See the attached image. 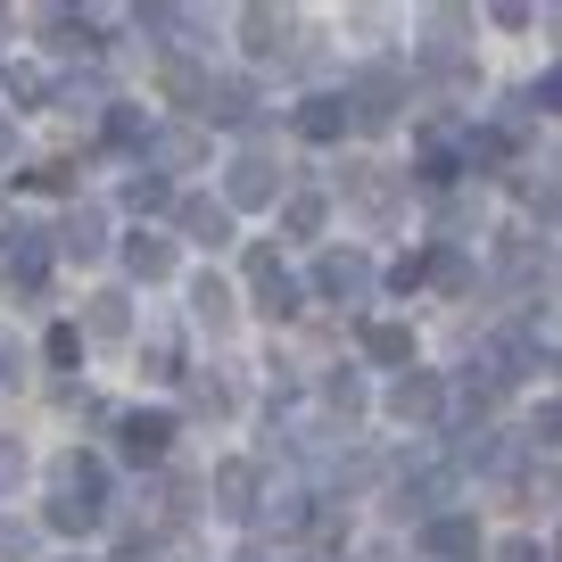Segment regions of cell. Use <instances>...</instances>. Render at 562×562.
I'll list each match as a JSON object with an SVG mask.
<instances>
[{
    "mask_svg": "<svg viewBox=\"0 0 562 562\" xmlns=\"http://www.w3.org/2000/svg\"><path fill=\"white\" fill-rule=\"evenodd\" d=\"M397 108H405V67H397V58H381V67L356 75V91H348L356 124H397Z\"/></svg>",
    "mask_w": 562,
    "mask_h": 562,
    "instance_id": "cell-1",
    "label": "cell"
},
{
    "mask_svg": "<svg viewBox=\"0 0 562 562\" xmlns=\"http://www.w3.org/2000/svg\"><path fill=\"white\" fill-rule=\"evenodd\" d=\"M248 290H257V315H273V323H290V315H299V299H306L299 281L281 273L273 248H248Z\"/></svg>",
    "mask_w": 562,
    "mask_h": 562,
    "instance_id": "cell-2",
    "label": "cell"
},
{
    "mask_svg": "<svg viewBox=\"0 0 562 562\" xmlns=\"http://www.w3.org/2000/svg\"><path fill=\"white\" fill-rule=\"evenodd\" d=\"M315 299H331V306H364V299H372V265L356 257V248H331V257L315 265Z\"/></svg>",
    "mask_w": 562,
    "mask_h": 562,
    "instance_id": "cell-3",
    "label": "cell"
},
{
    "mask_svg": "<svg viewBox=\"0 0 562 562\" xmlns=\"http://www.w3.org/2000/svg\"><path fill=\"white\" fill-rule=\"evenodd\" d=\"M389 414H397L405 430H430V422L447 414V381L439 372H405V381L389 389Z\"/></svg>",
    "mask_w": 562,
    "mask_h": 562,
    "instance_id": "cell-4",
    "label": "cell"
},
{
    "mask_svg": "<svg viewBox=\"0 0 562 562\" xmlns=\"http://www.w3.org/2000/svg\"><path fill=\"white\" fill-rule=\"evenodd\" d=\"M257 488H265L257 463H240V456L215 463V480H207V496H215V513H224V521H248V513H257Z\"/></svg>",
    "mask_w": 562,
    "mask_h": 562,
    "instance_id": "cell-5",
    "label": "cell"
},
{
    "mask_svg": "<svg viewBox=\"0 0 562 562\" xmlns=\"http://www.w3.org/2000/svg\"><path fill=\"white\" fill-rule=\"evenodd\" d=\"M265 199H281V166L265 158V149H248V158L232 166V182H224V207H265Z\"/></svg>",
    "mask_w": 562,
    "mask_h": 562,
    "instance_id": "cell-6",
    "label": "cell"
},
{
    "mask_svg": "<svg viewBox=\"0 0 562 562\" xmlns=\"http://www.w3.org/2000/svg\"><path fill=\"white\" fill-rule=\"evenodd\" d=\"M116 439H124V456H133V463H158L166 447H175V414H124Z\"/></svg>",
    "mask_w": 562,
    "mask_h": 562,
    "instance_id": "cell-7",
    "label": "cell"
},
{
    "mask_svg": "<svg viewBox=\"0 0 562 562\" xmlns=\"http://www.w3.org/2000/svg\"><path fill=\"white\" fill-rule=\"evenodd\" d=\"M58 257H75V265L108 257V215H100V207H75L67 224H58Z\"/></svg>",
    "mask_w": 562,
    "mask_h": 562,
    "instance_id": "cell-8",
    "label": "cell"
},
{
    "mask_svg": "<svg viewBox=\"0 0 562 562\" xmlns=\"http://www.w3.org/2000/svg\"><path fill=\"white\" fill-rule=\"evenodd\" d=\"M124 273L133 281H166L175 273V240H166V232H133V240H124Z\"/></svg>",
    "mask_w": 562,
    "mask_h": 562,
    "instance_id": "cell-9",
    "label": "cell"
},
{
    "mask_svg": "<svg viewBox=\"0 0 562 562\" xmlns=\"http://www.w3.org/2000/svg\"><path fill=\"white\" fill-rule=\"evenodd\" d=\"M348 199L372 215V224H389V215H397V182H389L381 166H348Z\"/></svg>",
    "mask_w": 562,
    "mask_h": 562,
    "instance_id": "cell-10",
    "label": "cell"
},
{
    "mask_svg": "<svg viewBox=\"0 0 562 562\" xmlns=\"http://www.w3.org/2000/svg\"><path fill=\"white\" fill-rule=\"evenodd\" d=\"M175 215H182V232H191L199 248H224L232 240V207H224V199H182Z\"/></svg>",
    "mask_w": 562,
    "mask_h": 562,
    "instance_id": "cell-11",
    "label": "cell"
},
{
    "mask_svg": "<svg viewBox=\"0 0 562 562\" xmlns=\"http://www.w3.org/2000/svg\"><path fill=\"white\" fill-rule=\"evenodd\" d=\"M124 331H133V299H124V290L83 299V339H124Z\"/></svg>",
    "mask_w": 562,
    "mask_h": 562,
    "instance_id": "cell-12",
    "label": "cell"
},
{
    "mask_svg": "<svg viewBox=\"0 0 562 562\" xmlns=\"http://www.w3.org/2000/svg\"><path fill=\"white\" fill-rule=\"evenodd\" d=\"M240 42L257 58H281L290 50V18H281V9H240Z\"/></svg>",
    "mask_w": 562,
    "mask_h": 562,
    "instance_id": "cell-13",
    "label": "cell"
},
{
    "mask_svg": "<svg viewBox=\"0 0 562 562\" xmlns=\"http://www.w3.org/2000/svg\"><path fill=\"white\" fill-rule=\"evenodd\" d=\"M248 108H257V91H248L240 75H215V83H207V108H199V116H207V124H248Z\"/></svg>",
    "mask_w": 562,
    "mask_h": 562,
    "instance_id": "cell-14",
    "label": "cell"
},
{
    "mask_svg": "<svg viewBox=\"0 0 562 562\" xmlns=\"http://www.w3.org/2000/svg\"><path fill=\"white\" fill-rule=\"evenodd\" d=\"M323 224H331V199L323 191H290L281 199V232H290V240H315Z\"/></svg>",
    "mask_w": 562,
    "mask_h": 562,
    "instance_id": "cell-15",
    "label": "cell"
},
{
    "mask_svg": "<svg viewBox=\"0 0 562 562\" xmlns=\"http://www.w3.org/2000/svg\"><path fill=\"white\" fill-rule=\"evenodd\" d=\"M299 133H306V140H339V133H348V91L306 100V108H299Z\"/></svg>",
    "mask_w": 562,
    "mask_h": 562,
    "instance_id": "cell-16",
    "label": "cell"
},
{
    "mask_svg": "<svg viewBox=\"0 0 562 562\" xmlns=\"http://www.w3.org/2000/svg\"><path fill=\"white\" fill-rule=\"evenodd\" d=\"M422 546H430V554H439V562H463V554H472V546H480V529L463 521V513H439V521L422 529Z\"/></svg>",
    "mask_w": 562,
    "mask_h": 562,
    "instance_id": "cell-17",
    "label": "cell"
},
{
    "mask_svg": "<svg viewBox=\"0 0 562 562\" xmlns=\"http://www.w3.org/2000/svg\"><path fill=\"white\" fill-rule=\"evenodd\" d=\"M158 83H166V100H175V108H207V83H215V75H199L191 58H166Z\"/></svg>",
    "mask_w": 562,
    "mask_h": 562,
    "instance_id": "cell-18",
    "label": "cell"
},
{
    "mask_svg": "<svg viewBox=\"0 0 562 562\" xmlns=\"http://www.w3.org/2000/svg\"><path fill=\"white\" fill-rule=\"evenodd\" d=\"M191 315L207 323V331H224V323L240 315V306H232V290H224V281H215V273H199V281H191Z\"/></svg>",
    "mask_w": 562,
    "mask_h": 562,
    "instance_id": "cell-19",
    "label": "cell"
},
{
    "mask_svg": "<svg viewBox=\"0 0 562 562\" xmlns=\"http://www.w3.org/2000/svg\"><path fill=\"white\" fill-rule=\"evenodd\" d=\"M364 356H372V364H414V331H405V323H372Z\"/></svg>",
    "mask_w": 562,
    "mask_h": 562,
    "instance_id": "cell-20",
    "label": "cell"
},
{
    "mask_svg": "<svg viewBox=\"0 0 562 562\" xmlns=\"http://www.w3.org/2000/svg\"><path fill=\"white\" fill-rule=\"evenodd\" d=\"M232 405H240V389H232V381H224V372H199V381H191V414H207V422H224V414H232Z\"/></svg>",
    "mask_w": 562,
    "mask_h": 562,
    "instance_id": "cell-21",
    "label": "cell"
},
{
    "mask_svg": "<svg viewBox=\"0 0 562 562\" xmlns=\"http://www.w3.org/2000/svg\"><path fill=\"white\" fill-rule=\"evenodd\" d=\"M124 207H133V215H158V207H175V191H166V175H158V166H140V175L124 182Z\"/></svg>",
    "mask_w": 562,
    "mask_h": 562,
    "instance_id": "cell-22",
    "label": "cell"
},
{
    "mask_svg": "<svg viewBox=\"0 0 562 562\" xmlns=\"http://www.w3.org/2000/svg\"><path fill=\"white\" fill-rule=\"evenodd\" d=\"M34 546H42V529H34V521L0 513V562H34Z\"/></svg>",
    "mask_w": 562,
    "mask_h": 562,
    "instance_id": "cell-23",
    "label": "cell"
},
{
    "mask_svg": "<svg viewBox=\"0 0 562 562\" xmlns=\"http://www.w3.org/2000/svg\"><path fill=\"white\" fill-rule=\"evenodd\" d=\"M108 513L100 505H75V496H50V529H67V538H83V529H100Z\"/></svg>",
    "mask_w": 562,
    "mask_h": 562,
    "instance_id": "cell-24",
    "label": "cell"
},
{
    "mask_svg": "<svg viewBox=\"0 0 562 562\" xmlns=\"http://www.w3.org/2000/svg\"><path fill=\"white\" fill-rule=\"evenodd\" d=\"M58 108L91 116V108H116V100H108V83H100V75H83V83H58Z\"/></svg>",
    "mask_w": 562,
    "mask_h": 562,
    "instance_id": "cell-25",
    "label": "cell"
},
{
    "mask_svg": "<svg viewBox=\"0 0 562 562\" xmlns=\"http://www.w3.org/2000/svg\"><path fill=\"white\" fill-rule=\"evenodd\" d=\"M323 397H331V414H364V381H356V372H331V381H323Z\"/></svg>",
    "mask_w": 562,
    "mask_h": 562,
    "instance_id": "cell-26",
    "label": "cell"
},
{
    "mask_svg": "<svg viewBox=\"0 0 562 562\" xmlns=\"http://www.w3.org/2000/svg\"><path fill=\"white\" fill-rule=\"evenodd\" d=\"M50 42L58 50H100V25L91 18H50Z\"/></svg>",
    "mask_w": 562,
    "mask_h": 562,
    "instance_id": "cell-27",
    "label": "cell"
},
{
    "mask_svg": "<svg viewBox=\"0 0 562 562\" xmlns=\"http://www.w3.org/2000/svg\"><path fill=\"white\" fill-rule=\"evenodd\" d=\"M149 158H166V166H191V158H199V133H166V140H149Z\"/></svg>",
    "mask_w": 562,
    "mask_h": 562,
    "instance_id": "cell-28",
    "label": "cell"
},
{
    "mask_svg": "<svg viewBox=\"0 0 562 562\" xmlns=\"http://www.w3.org/2000/svg\"><path fill=\"white\" fill-rule=\"evenodd\" d=\"M75 356H83V323H58L50 331V364H75Z\"/></svg>",
    "mask_w": 562,
    "mask_h": 562,
    "instance_id": "cell-29",
    "label": "cell"
},
{
    "mask_svg": "<svg viewBox=\"0 0 562 562\" xmlns=\"http://www.w3.org/2000/svg\"><path fill=\"white\" fill-rule=\"evenodd\" d=\"M529 100H538L546 116H562V67H554V75H538V83H529Z\"/></svg>",
    "mask_w": 562,
    "mask_h": 562,
    "instance_id": "cell-30",
    "label": "cell"
},
{
    "mask_svg": "<svg viewBox=\"0 0 562 562\" xmlns=\"http://www.w3.org/2000/svg\"><path fill=\"white\" fill-rule=\"evenodd\" d=\"M18 480H25V447L0 439V488H18Z\"/></svg>",
    "mask_w": 562,
    "mask_h": 562,
    "instance_id": "cell-31",
    "label": "cell"
},
{
    "mask_svg": "<svg viewBox=\"0 0 562 562\" xmlns=\"http://www.w3.org/2000/svg\"><path fill=\"white\" fill-rule=\"evenodd\" d=\"M0 83H9V100H42V75H25V67H9Z\"/></svg>",
    "mask_w": 562,
    "mask_h": 562,
    "instance_id": "cell-32",
    "label": "cell"
},
{
    "mask_svg": "<svg viewBox=\"0 0 562 562\" xmlns=\"http://www.w3.org/2000/svg\"><path fill=\"white\" fill-rule=\"evenodd\" d=\"M108 140H140V116H133V108H108Z\"/></svg>",
    "mask_w": 562,
    "mask_h": 562,
    "instance_id": "cell-33",
    "label": "cell"
},
{
    "mask_svg": "<svg viewBox=\"0 0 562 562\" xmlns=\"http://www.w3.org/2000/svg\"><path fill=\"white\" fill-rule=\"evenodd\" d=\"M149 372H158V381H182V356H175V348L158 339V348H149Z\"/></svg>",
    "mask_w": 562,
    "mask_h": 562,
    "instance_id": "cell-34",
    "label": "cell"
},
{
    "mask_svg": "<svg viewBox=\"0 0 562 562\" xmlns=\"http://www.w3.org/2000/svg\"><path fill=\"white\" fill-rule=\"evenodd\" d=\"M496 562H538V546H529V538H505V546H496Z\"/></svg>",
    "mask_w": 562,
    "mask_h": 562,
    "instance_id": "cell-35",
    "label": "cell"
},
{
    "mask_svg": "<svg viewBox=\"0 0 562 562\" xmlns=\"http://www.w3.org/2000/svg\"><path fill=\"white\" fill-rule=\"evenodd\" d=\"M9 158H18V124L0 116V166H9Z\"/></svg>",
    "mask_w": 562,
    "mask_h": 562,
    "instance_id": "cell-36",
    "label": "cell"
},
{
    "mask_svg": "<svg viewBox=\"0 0 562 562\" xmlns=\"http://www.w3.org/2000/svg\"><path fill=\"white\" fill-rule=\"evenodd\" d=\"M9 372H18V348H9V339H0V381H9Z\"/></svg>",
    "mask_w": 562,
    "mask_h": 562,
    "instance_id": "cell-37",
    "label": "cell"
},
{
    "mask_svg": "<svg viewBox=\"0 0 562 562\" xmlns=\"http://www.w3.org/2000/svg\"><path fill=\"white\" fill-rule=\"evenodd\" d=\"M67 562H91V554H67Z\"/></svg>",
    "mask_w": 562,
    "mask_h": 562,
    "instance_id": "cell-38",
    "label": "cell"
}]
</instances>
